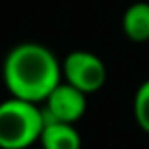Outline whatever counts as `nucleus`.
Masks as SVG:
<instances>
[{
  "label": "nucleus",
  "mask_w": 149,
  "mask_h": 149,
  "mask_svg": "<svg viewBox=\"0 0 149 149\" xmlns=\"http://www.w3.org/2000/svg\"><path fill=\"white\" fill-rule=\"evenodd\" d=\"M2 79L10 96L44 104L62 81V62L38 42H21L8 51L2 62Z\"/></svg>",
  "instance_id": "1"
},
{
  "label": "nucleus",
  "mask_w": 149,
  "mask_h": 149,
  "mask_svg": "<svg viewBox=\"0 0 149 149\" xmlns=\"http://www.w3.org/2000/svg\"><path fill=\"white\" fill-rule=\"evenodd\" d=\"M44 130L42 106L10 96L0 102V149H29Z\"/></svg>",
  "instance_id": "2"
},
{
  "label": "nucleus",
  "mask_w": 149,
  "mask_h": 149,
  "mask_svg": "<svg viewBox=\"0 0 149 149\" xmlns=\"http://www.w3.org/2000/svg\"><path fill=\"white\" fill-rule=\"evenodd\" d=\"M62 77L66 83L74 85L85 95L96 93L104 87L108 79V70L104 61L91 51H72L62 61Z\"/></svg>",
  "instance_id": "3"
},
{
  "label": "nucleus",
  "mask_w": 149,
  "mask_h": 149,
  "mask_svg": "<svg viewBox=\"0 0 149 149\" xmlns=\"http://www.w3.org/2000/svg\"><path fill=\"white\" fill-rule=\"evenodd\" d=\"M42 111H44V125L49 121L76 125L87 111V95L62 79L44 100Z\"/></svg>",
  "instance_id": "4"
},
{
  "label": "nucleus",
  "mask_w": 149,
  "mask_h": 149,
  "mask_svg": "<svg viewBox=\"0 0 149 149\" xmlns=\"http://www.w3.org/2000/svg\"><path fill=\"white\" fill-rule=\"evenodd\" d=\"M38 143L42 149H81V134L76 125L49 121L44 125Z\"/></svg>",
  "instance_id": "5"
},
{
  "label": "nucleus",
  "mask_w": 149,
  "mask_h": 149,
  "mask_svg": "<svg viewBox=\"0 0 149 149\" xmlns=\"http://www.w3.org/2000/svg\"><path fill=\"white\" fill-rule=\"evenodd\" d=\"M125 36L130 42L143 44L149 40V2H134L125 10L121 19Z\"/></svg>",
  "instance_id": "6"
},
{
  "label": "nucleus",
  "mask_w": 149,
  "mask_h": 149,
  "mask_svg": "<svg viewBox=\"0 0 149 149\" xmlns=\"http://www.w3.org/2000/svg\"><path fill=\"white\" fill-rule=\"evenodd\" d=\"M132 109H134V119L138 127L146 134H149V79H146L138 87L134 102H132Z\"/></svg>",
  "instance_id": "7"
}]
</instances>
